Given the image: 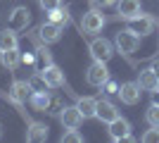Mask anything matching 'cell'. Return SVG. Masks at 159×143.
<instances>
[{"label":"cell","mask_w":159,"mask_h":143,"mask_svg":"<svg viewBox=\"0 0 159 143\" xmlns=\"http://www.w3.org/2000/svg\"><path fill=\"white\" fill-rule=\"evenodd\" d=\"M138 45H140V36L133 29H121L119 34L114 36V48L121 55H133L138 50Z\"/></svg>","instance_id":"cell-1"},{"label":"cell","mask_w":159,"mask_h":143,"mask_svg":"<svg viewBox=\"0 0 159 143\" xmlns=\"http://www.w3.org/2000/svg\"><path fill=\"white\" fill-rule=\"evenodd\" d=\"M105 24H107V19H105V14H102V10H100V7H93V10H88V12L83 14L81 29H83L86 34H100Z\"/></svg>","instance_id":"cell-2"},{"label":"cell","mask_w":159,"mask_h":143,"mask_svg":"<svg viewBox=\"0 0 159 143\" xmlns=\"http://www.w3.org/2000/svg\"><path fill=\"white\" fill-rule=\"evenodd\" d=\"M88 53H90V57H93V60L107 62V60L114 55V43L107 41V38H93V41H90V45H88Z\"/></svg>","instance_id":"cell-3"},{"label":"cell","mask_w":159,"mask_h":143,"mask_svg":"<svg viewBox=\"0 0 159 143\" xmlns=\"http://www.w3.org/2000/svg\"><path fill=\"white\" fill-rule=\"evenodd\" d=\"M109 79V69H107V62H98L93 60V64L88 67L86 72V81L90 83V86H95V88H102V83Z\"/></svg>","instance_id":"cell-4"},{"label":"cell","mask_w":159,"mask_h":143,"mask_svg":"<svg viewBox=\"0 0 159 143\" xmlns=\"http://www.w3.org/2000/svg\"><path fill=\"white\" fill-rule=\"evenodd\" d=\"M86 117L81 115V110L76 105H64L60 110V122L64 124V129H79L81 124H83Z\"/></svg>","instance_id":"cell-5"},{"label":"cell","mask_w":159,"mask_h":143,"mask_svg":"<svg viewBox=\"0 0 159 143\" xmlns=\"http://www.w3.org/2000/svg\"><path fill=\"white\" fill-rule=\"evenodd\" d=\"M40 76L45 79V83H48V88H62L64 86V72H62L57 64H45V67L40 69Z\"/></svg>","instance_id":"cell-6"},{"label":"cell","mask_w":159,"mask_h":143,"mask_svg":"<svg viewBox=\"0 0 159 143\" xmlns=\"http://www.w3.org/2000/svg\"><path fill=\"white\" fill-rule=\"evenodd\" d=\"M29 21H31V12H29V7L19 5V7H14L12 12H10L7 24H10V29H14V31H24V29L29 26Z\"/></svg>","instance_id":"cell-7"},{"label":"cell","mask_w":159,"mask_h":143,"mask_svg":"<svg viewBox=\"0 0 159 143\" xmlns=\"http://www.w3.org/2000/svg\"><path fill=\"white\" fill-rule=\"evenodd\" d=\"M38 38L43 43H57L62 38V24L48 19L45 24H40V26H38Z\"/></svg>","instance_id":"cell-8"},{"label":"cell","mask_w":159,"mask_h":143,"mask_svg":"<svg viewBox=\"0 0 159 143\" xmlns=\"http://www.w3.org/2000/svg\"><path fill=\"white\" fill-rule=\"evenodd\" d=\"M140 86H138V81H126V83H121L119 86V98H121V102L124 105H135V102L140 100Z\"/></svg>","instance_id":"cell-9"},{"label":"cell","mask_w":159,"mask_h":143,"mask_svg":"<svg viewBox=\"0 0 159 143\" xmlns=\"http://www.w3.org/2000/svg\"><path fill=\"white\" fill-rule=\"evenodd\" d=\"M154 24H157V21H154L152 14H143V12H140L138 17H133V19H131V26H128V29H133L138 36H147V34H152Z\"/></svg>","instance_id":"cell-10"},{"label":"cell","mask_w":159,"mask_h":143,"mask_svg":"<svg viewBox=\"0 0 159 143\" xmlns=\"http://www.w3.org/2000/svg\"><path fill=\"white\" fill-rule=\"evenodd\" d=\"M140 14V0H116V17L131 21Z\"/></svg>","instance_id":"cell-11"},{"label":"cell","mask_w":159,"mask_h":143,"mask_svg":"<svg viewBox=\"0 0 159 143\" xmlns=\"http://www.w3.org/2000/svg\"><path fill=\"white\" fill-rule=\"evenodd\" d=\"M107 131H109V138H112V141H124V138L131 134V122L119 115L116 119L109 122V129H107Z\"/></svg>","instance_id":"cell-12"},{"label":"cell","mask_w":159,"mask_h":143,"mask_svg":"<svg viewBox=\"0 0 159 143\" xmlns=\"http://www.w3.org/2000/svg\"><path fill=\"white\" fill-rule=\"evenodd\" d=\"M31 93H33L31 81H14L12 91H10V98H12V102H17V105H24V102L31 98Z\"/></svg>","instance_id":"cell-13"},{"label":"cell","mask_w":159,"mask_h":143,"mask_svg":"<svg viewBox=\"0 0 159 143\" xmlns=\"http://www.w3.org/2000/svg\"><path fill=\"white\" fill-rule=\"evenodd\" d=\"M95 117H98L100 122H112V119H116L119 117V110H116V105L109 100H98V110H95Z\"/></svg>","instance_id":"cell-14"},{"label":"cell","mask_w":159,"mask_h":143,"mask_svg":"<svg viewBox=\"0 0 159 143\" xmlns=\"http://www.w3.org/2000/svg\"><path fill=\"white\" fill-rule=\"evenodd\" d=\"M138 86H140L143 91H157V88H159V76L154 74L152 67L140 69V74H138Z\"/></svg>","instance_id":"cell-15"},{"label":"cell","mask_w":159,"mask_h":143,"mask_svg":"<svg viewBox=\"0 0 159 143\" xmlns=\"http://www.w3.org/2000/svg\"><path fill=\"white\" fill-rule=\"evenodd\" d=\"M26 141L29 143H43V141H48V126H45V124H40V122H29Z\"/></svg>","instance_id":"cell-16"},{"label":"cell","mask_w":159,"mask_h":143,"mask_svg":"<svg viewBox=\"0 0 159 143\" xmlns=\"http://www.w3.org/2000/svg\"><path fill=\"white\" fill-rule=\"evenodd\" d=\"M19 45V36L14 29H2L0 31V53H5V50H14V48Z\"/></svg>","instance_id":"cell-17"},{"label":"cell","mask_w":159,"mask_h":143,"mask_svg":"<svg viewBox=\"0 0 159 143\" xmlns=\"http://www.w3.org/2000/svg\"><path fill=\"white\" fill-rule=\"evenodd\" d=\"M50 98H52V95L48 93V91H33L31 98H29V102H31L33 110H38V112H48V107H50Z\"/></svg>","instance_id":"cell-18"},{"label":"cell","mask_w":159,"mask_h":143,"mask_svg":"<svg viewBox=\"0 0 159 143\" xmlns=\"http://www.w3.org/2000/svg\"><path fill=\"white\" fill-rule=\"evenodd\" d=\"M0 62H2V67H7V69H17V67H19V62H21V53H19V48L0 53Z\"/></svg>","instance_id":"cell-19"},{"label":"cell","mask_w":159,"mask_h":143,"mask_svg":"<svg viewBox=\"0 0 159 143\" xmlns=\"http://www.w3.org/2000/svg\"><path fill=\"white\" fill-rule=\"evenodd\" d=\"M76 107L81 110V115L86 117V119H90V117H95V110H98V100L95 98H79L76 100Z\"/></svg>","instance_id":"cell-20"},{"label":"cell","mask_w":159,"mask_h":143,"mask_svg":"<svg viewBox=\"0 0 159 143\" xmlns=\"http://www.w3.org/2000/svg\"><path fill=\"white\" fill-rule=\"evenodd\" d=\"M48 19H50V21H57V24H62V26H64L66 21H69V10H62V7L50 10V12H48Z\"/></svg>","instance_id":"cell-21"},{"label":"cell","mask_w":159,"mask_h":143,"mask_svg":"<svg viewBox=\"0 0 159 143\" xmlns=\"http://www.w3.org/2000/svg\"><path fill=\"white\" fill-rule=\"evenodd\" d=\"M145 119H147L150 126H159V102H152V105L145 110Z\"/></svg>","instance_id":"cell-22"},{"label":"cell","mask_w":159,"mask_h":143,"mask_svg":"<svg viewBox=\"0 0 159 143\" xmlns=\"http://www.w3.org/2000/svg\"><path fill=\"white\" fill-rule=\"evenodd\" d=\"M62 143H83V136L79 134V129H66L62 134Z\"/></svg>","instance_id":"cell-23"},{"label":"cell","mask_w":159,"mask_h":143,"mask_svg":"<svg viewBox=\"0 0 159 143\" xmlns=\"http://www.w3.org/2000/svg\"><path fill=\"white\" fill-rule=\"evenodd\" d=\"M36 53H38V60L43 62V67H45V64H52V55H50V50H48L45 45H36Z\"/></svg>","instance_id":"cell-24"},{"label":"cell","mask_w":159,"mask_h":143,"mask_svg":"<svg viewBox=\"0 0 159 143\" xmlns=\"http://www.w3.org/2000/svg\"><path fill=\"white\" fill-rule=\"evenodd\" d=\"M143 143H159V126H152L143 134Z\"/></svg>","instance_id":"cell-25"},{"label":"cell","mask_w":159,"mask_h":143,"mask_svg":"<svg viewBox=\"0 0 159 143\" xmlns=\"http://www.w3.org/2000/svg\"><path fill=\"white\" fill-rule=\"evenodd\" d=\"M102 91H105L107 95H116V93H119V83L112 81V79H107V81L102 83Z\"/></svg>","instance_id":"cell-26"},{"label":"cell","mask_w":159,"mask_h":143,"mask_svg":"<svg viewBox=\"0 0 159 143\" xmlns=\"http://www.w3.org/2000/svg\"><path fill=\"white\" fill-rule=\"evenodd\" d=\"M40 7L45 10V12H50V10H57V7H62V0H38Z\"/></svg>","instance_id":"cell-27"},{"label":"cell","mask_w":159,"mask_h":143,"mask_svg":"<svg viewBox=\"0 0 159 143\" xmlns=\"http://www.w3.org/2000/svg\"><path fill=\"white\" fill-rule=\"evenodd\" d=\"M90 5H93V7H100V10H105V7L116 5V0H90Z\"/></svg>","instance_id":"cell-28"},{"label":"cell","mask_w":159,"mask_h":143,"mask_svg":"<svg viewBox=\"0 0 159 143\" xmlns=\"http://www.w3.org/2000/svg\"><path fill=\"white\" fill-rule=\"evenodd\" d=\"M21 62H24V64H33V55H21Z\"/></svg>","instance_id":"cell-29"},{"label":"cell","mask_w":159,"mask_h":143,"mask_svg":"<svg viewBox=\"0 0 159 143\" xmlns=\"http://www.w3.org/2000/svg\"><path fill=\"white\" fill-rule=\"evenodd\" d=\"M152 69H154V74H157V76H159V57H157V60H154V64H152Z\"/></svg>","instance_id":"cell-30"},{"label":"cell","mask_w":159,"mask_h":143,"mask_svg":"<svg viewBox=\"0 0 159 143\" xmlns=\"http://www.w3.org/2000/svg\"><path fill=\"white\" fill-rule=\"evenodd\" d=\"M152 95H154V102H159V88H157V91H152Z\"/></svg>","instance_id":"cell-31"},{"label":"cell","mask_w":159,"mask_h":143,"mask_svg":"<svg viewBox=\"0 0 159 143\" xmlns=\"http://www.w3.org/2000/svg\"><path fill=\"white\" fill-rule=\"evenodd\" d=\"M0 138H2V124H0Z\"/></svg>","instance_id":"cell-32"}]
</instances>
